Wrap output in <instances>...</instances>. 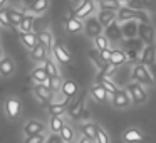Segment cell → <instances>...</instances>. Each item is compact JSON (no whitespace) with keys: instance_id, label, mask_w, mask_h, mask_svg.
Segmentation results:
<instances>
[{"instance_id":"obj_16","label":"cell","mask_w":156,"mask_h":143,"mask_svg":"<svg viewBox=\"0 0 156 143\" xmlns=\"http://www.w3.org/2000/svg\"><path fill=\"white\" fill-rule=\"evenodd\" d=\"M64 27L69 34H79V32H84V22L69 15L64 19Z\"/></svg>"},{"instance_id":"obj_7","label":"cell","mask_w":156,"mask_h":143,"mask_svg":"<svg viewBox=\"0 0 156 143\" xmlns=\"http://www.w3.org/2000/svg\"><path fill=\"white\" fill-rule=\"evenodd\" d=\"M84 32H86V35H87V37L96 39L98 35L104 34V29H102L101 24H99L98 17H94V15H92V17L86 19V22H84Z\"/></svg>"},{"instance_id":"obj_54","label":"cell","mask_w":156,"mask_h":143,"mask_svg":"<svg viewBox=\"0 0 156 143\" xmlns=\"http://www.w3.org/2000/svg\"><path fill=\"white\" fill-rule=\"evenodd\" d=\"M7 2H9V0H0V9L4 7V5H5V4H7Z\"/></svg>"},{"instance_id":"obj_42","label":"cell","mask_w":156,"mask_h":143,"mask_svg":"<svg viewBox=\"0 0 156 143\" xmlns=\"http://www.w3.org/2000/svg\"><path fill=\"white\" fill-rule=\"evenodd\" d=\"M96 143H111V141H109V135L106 133V130H104V128H101V126H98Z\"/></svg>"},{"instance_id":"obj_39","label":"cell","mask_w":156,"mask_h":143,"mask_svg":"<svg viewBox=\"0 0 156 143\" xmlns=\"http://www.w3.org/2000/svg\"><path fill=\"white\" fill-rule=\"evenodd\" d=\"M61 138H62V141L64 143H72L74 141V130H72V126H69V125H64V128L61 130Z\"/></svg>"},{"instance_id":"obj_48","label":"cell","mask_w":156,"mask_h":143,"mask_svg":"<svg viewBox=\"0 0 156 143\" xmlns=\"http://www.w3.org/2000/svg\"><path fill=\"white\" fill-rule=\"evenodd\" d=\"M143 4H144V9L156 10V0H143Z\"/></svg>"},{"instance_id":"obj_30","label":"cell","mask_w":156,"mask_h":143,"mask_svg":"<svg viewBox=\"0 0 156 143\" xmlns=\"http://www.w3.org/2000/svg\"><path fill=\"white\" fill-rule=\"evenodd\" d=\"M126 62V52L122 49H111V61L109 64L114 66V68H119Z\"/></svg>"},{"instance_id":"obj_43","label":"cell","mask_w":156,"mask_h":143,"mask_svg":"<svg viewBox=\"0 0 156 143\" xmlns=\"http://www.w3.org/2000/svg\"><path fill=\"white\" fill-rule=\"evenodd\" d=\"M45 140H47V135L41 133V135H34V136L24 138V143H45Z\"/></svg>"},{"instance_id":"obj_5","label":"cell","mask_w":156,"mask_h":143,"mask_svg":"<svg viewBox=\"0 0 156 143\" xmlns=\"http://www.w3.org/2000/svg\"><path fill=\"white\" fill-rule=\"evenodd\" d=\"M94 10H96V4L92 0H82V4L77 5V7L71 12V15L76 19H79V20H86V19L92 17Z\"/></svg>"},{"instance_id":"obj_52","label":"cell","mask_w":156,"mask_h":143,"mask_svg":"<svg viewBox=\"0 0 156 143\" xmlns=\"http://www.w3.org/2000/svg\"><path fill=\"white\" fill-rule=\"evenodd\" d=\"M116 2H119V4H121V5H126V4H128V2H129V0H116Z\"/></svg>"},{"instance_id":"obj_37","label":"cell","mask_w":156,"mask_h":143,"mask_svg":"<svg viewBox=\"0 0 156 143\" xmlns=\"http://www.w3.org/2000/svg\"><path fill=\"white\" fill-rule=\"evenodd\" d=\"M109 46H111V42H109V39L106 37L104 34L98 35V37L94 39V49H98L99 52H101V51H106V49H111Z\"/></svg>"},{"instance_id":"obj_20","label":"cell","mask_w":156,"mask_h":143,"mask_svg":"<svg viewBox=\"0 0 156 143\" xmlns=\"http://www.w3.org/2000/svg\"><path fill=\"white\" fill-rule=\"evenodd\" d=\"M61 94L66 96L69 99H74L76 96H79V86L76 81H64L61 88Z\"/></svg>"},{"instance_id":"obj_50","label":"cell","mask_w":156,"mask_h":143,"mask_svg":"<svg viewBox=\"0 0 156 143\" xmlns=\"http://www.w3.org/2000/svg\"><path fill=\"white\" fill-rule=\"evenodd\" d=\"M19 2H22V4H24V5H25V9H27V7H30V5H32V4H34L35 0H19Z\"/></svg>"},{"instance_id":"obj_32","label":"cell","mask_w":156,"mask_h":143,"mask_svg":"<svg viewBox=\"0 0 156 143\" xmlns=\"http://www.w3.org/2000/svg\"><path fill=\"white\" fill-rule=\"evenodd\" d=\"M81 131H82V136H86V138L96 141V135H98V125H96V123H84V125H81Z\"/></svg>"},{"instance_id":"obj_55","label":"cell","mask_w":156,"mask_h":143,"mask_svg":"<svg viewBox=\"0 0 156 143\" xmlns=\"http://www.w3.org/2000/svg\"><path fill=\"white\" fill-rule=\"evenodd\" d=\"M72 2H74V4H77V5H81V4H82V0H72Z\"/></svg>"},{"instance_id":"obj_33","label":"cell","mask_w":156,"mask_h":143,"mask_svg":"<svg viewBox=\"0 0 156 143\" xmlns=\"http://www.w3.org/2000/svg\"><path fill=\"white\" fill-rule=\"evenodd\" d=\"M66 121L62 116H51V119H49V130H51V133H61V130L64 128Z\"/></svg>"},{"instance_id":"obj_8","label":"cell","mask_w":156,"mask_h":143,"mask_svg":"<svg viewBox=\"0 0 156 143\" xmlns=\"http://www.w3.org/2000/svg\"><path fill=\"white\" fill-rule=\"evenodd\" d=\"M86 94H87V93L82 91L81 94H79L77 98H76L74 101L71 103V105H69L67 113H69V116H71V118H74V119L82 118V111H84V98H86Z\"/></svg>"},{"instance_id":"obj_3","label":"cell","mask_w":156,"mask_h":143,"mask_svg":"<svg viewBox=\"0 0 156 143\" xmlns=\"http://www.w3.org/2000/svg\"><path fill=\"white\" fill-rule=\"evenodd\" d=\"M126 91H128L129 98H131V103L134 106H139V105H143V103L148 101V93H146L144 86L139 84V82H134V81L129 82L128 88H126Z\"/></svg>"},{"instance_id":"obj_53","label":"cell","mask_w":156,"mask_h":143,"mask_svg":"<svg viewBox=\"0 0 156 143\" xmlns=\"http://www.w3.org/2000/svg\"><path fill=\"white\" fill-rule=\"evenodd\" d=\"M4 59V49H2V46H0V61Z\"/></svg>"},{"instance_id":"obj_35","label":"cell","mask_w":156,"mask_h":143,"mask_svg":"<svg viewBox=\"0 0 156 143\" xmlns=\"http://www.w3.org/2000/svg\"><path fill=\"white\" fill-rule=\"evenodd\" d=\"M89 59H91V61L96 64V68L99 69V72H102V71L106 69V66H108V64H106V62L101 59V54H99L98 49H91V51H89Z\"/></svg>"},{"instance_id":"obj_1","label":"cell","mask_w":156,"mask_h":143,"mask_svg":"<svg viewBox=\"0 0 156 143\" xmlns=\"http://www.w3.org/2000/svg\"><path fill=\"white\" fill-rule=\"evenodd\" d=\"M128 20L146 22V24H148V22H151V19H149V15L146 10H133V9L122 5V7L116 12V22H118V24H124V22H128Z\"/></svg>"},{"instance_id":"obj_26","label":"cell","mask_w":156,"mask_h":143,"mask_svg":"<svg viewBox=\"0 0 156 143\" xmlns=\"http://www.w3.org/2000/svg\"><path fill=\"white\" fill-rule=\"evenodd\" d=\"M91 96L98 103H108V99H109V93L106 91L101 84H94V86H92V88H91Z\"/></svg>"},{"instance_id":"obj_31","label":"cell","mask_w":156,"mask_h":143,"mask_svg":"<svg viewBox=\"0 0 156 143\" xmlns=\"http://www.w3.org/2000/svg\"><path fill=\"white\" fill-rule=\"evenodd\" d=\"M9 17H10V24H12V27L17 29L19 25H20V22L24 20L25 12H24V10H20V9H9Z\"/></svg>"},{"instance_id":"obj_14","label":"cell","mask_w":156,"mask_h":143,"mask_svg":"<svg viewBox=\"0 0 156 143\" xmlns=\"http://www.w3.org/2000/svg\"><path fill=\"white\" fill-rule=\"evenodd\" d=\"M32 91H34V96H35V98H37L41 103H44V105L51 103L52 98H54V93H52L51 89L47 88V86H44V84H35Z\"/></svg>"},{"instance_id":"obj_41","label":"cell","mask_w":156,"mask_h":143,"mask_svg":"<svg viewBox=\"0 0 156 143\" xmlns=\"http://www.w3.org/2000/svg\"><path fill=\"white\" fill-rule=\"evenodd\" d=\"M62 82H64V79H62L61 76H57V78H49V89H51L52 93L61 91Z\"/></svg>"},{"instance_id":"obj_27","label":"cell","mask_w":156,"mask_h":143,"mask_svg":"<svg viewBox=\"0 0 156 143\" xmlns=\"http://www.w3.org/2000/svg\"><path fill=\"white\" fill-rule=\"evenodd\" d=\"M144 49V44L139 37L136 39H128V41H122V51H136L141 54V51Z\"/></svg>"},{"instance_id":"obj_22","label":"cell","mask_w":156,"mask_h":143,"mask_svg":"<svg viewBox=\"0 0 156 143\" xmlns=\"http://www.w3.org/2000/svg\"><path fill=\"white\" fill-rule=\"evenodd\" d=\"M19 39H20L22 46H24L27 51H32L35 46L39 44V37L35 32H27V34H19Z\"/></svg>"},{"instance_id":"obj_56","label":"cell","mask_w":156,"mask_h":143,"mask_svg":"<svg viewBox=\"0 0 156 143\" xmlns=\"http://www.w3.org/2000/svg\"><path fill=\"white\" fill-rule=\"evenodd\" d=\"M92 2H94V4H101L102 0H92Z\"/></svg>"},{"instance_id":"obj_46","label":"cell","mask_w":156,"mask_h":143,"mask_svg":"<svg viewBox=\"0 0 156 143\" xmlns=\"http://www.w3.org/2000/svg\"><path fill=\"white\" fill-rule=\"evenodd\" d=\"M45 143H64V141H62L61 135H57V133H52V135H49V136H47Z\"/></svg>"},{"instance_id":"obj_10","label":"cell","mask_w":156,"mask_h":143,"mask_svg":"<svg viewBox=\"0 0 156 143\" xmlns=\"http://www.w3.org/2000/svg\"><path fill=\"white\" fill-rule=\"evenodd\" d=\"M111 103H112L114 108H129V106L133 105L131 98H129L126 89H118V91L111 96Z\"/></svg>"},{"instance_id":"obj_9","label":"cell","mask_w":156,"mask_h":143,"mask_svg":"<svg viewBox=\"0 0 156 143\" xmlns=\"http://www.w3.org/2000/svg\"><path fill=\"white\" fill-rule=\"evenodd\" d=\"M4 108H5V115H7L10 119L19 118V115H20V109H22L20 99H19V98H14V96H10V98L5 99Z\"/></svg>"},{"instance_id":"obj_4","label":"cell","mask_w":156,"mask_h":143,"mask_svg":"<svg viewBox=\"0 0 156 143\" xmlns=\"http://www.w3.org/2000/svg\"><path fill=\"white\" fill-rule=\"evenodd\" d=\"M138 37L143 41L144 46H156V32L151 22H139L138 24Z\"/></svg>"},{"instance_id":"obj_19","label":"cell","mask_w":156,"mask_h":143,"mask_svg":"<svg viewBox=\"0 0 156 143\" xmlns=\"http://www.w3.org/2000/svg\"><path fill=\"white\" fill-rule=\"evenodd\" d=\"M47 57H49V49L45 47V46H42L41 42H39V44L30 51V59H32L34 62L42 64L44 61H47Z\"/></svg>"},{"instance_id":"obj_47","label":"cell","mask_w":156,"mask_h":143,"mask_svg":"<svg viewBox=\"0 0 156 143\" xmlns=\"http://www.w3.org/2000/svg\"><path fill=\"white\" fill-rule=\"evenodd\" d=\"M101 54V59L106 62V64H109V61H111V49H106V51H101L99 52Z\"/></svg>"},{"instance_id":"obj_45","label":"cell","mask_w":156,"mask_h":143,"mask_svg":"<svg viewBox=\"0 0 156 143\" xmlns=\"http://www.w3.org/2000/svg\"><path fill=\"white\" fill-rule=\"evenodd\" d=\"M124 52H126V61L128 62H134V64L139 62V52L136 51H124Z\"/></svg>"},{"instance_id":"obj_34","label":"cell","mask_w":156,"mask_h":143,"mask_svg":"<svg viewBox=\"0 0 156 143\" xmlns=\"http://www.w3.org/2000/svg\"><path fill=\"white\" fill-rule=\"evenodd\" d=\"M41 66L47 71L49 78H57V76H61V74H59V69H57V64L54 62V59L47 57V61H44Z\"/></svg>"},{"instance_id":"obj_11","label":"cell","mask_w":156,"mask_h":143,"mask_svg":"<svg viewBox=\"0 0 156 143\" xmlns=\"http://www.w3.org/2000/svg\"><path fill=\"white\" fill-rule=\"evenodd\" d=\"M139 62L146 68H151L156 62V46H144V49L139 54Z\"/></svg>"},{"instance_id":"obj_38","label":"cell","mask_w":156,"mask_h":143,"mask_svg":"<svg viewBox=\"0 0 156 143\" xmlns=\"http://www.w3.org/2000/svg\"><path fill=\"white\" fill-rule=\"evenodd\" d=\"M122 5L116 0H102L101 4H99V9L101 10H111V12H118Z\"/></svg>"},{"instance_id":"obj_36","label":"cell","mask_w":156,"mask_h":143,"mask_svg":"<svg viewBox=\"0 0 156 143\" xmlns=\"http://www.w3.org/2000/svg\"><path fill=\"white\" fill-rule=\"evenodd\" d=\"M39 37V42H41L42 46H45V47L49 49V51H52V46H54V37H52V34L49 31H42L37 34Z\"/></svg>"},{"instance_id":"obj_2","label":"cell","mask_w":156,"mask_h":143,"mask_svg":"<svg viewBox=\"0 0 156 143\" xmlns=\"http://www.w3.org/2000/svg\"><path fill=\"white\" fill-rule=\"evenodd\" d=\"M131 78H133V81H134V82H139V84H143V86L154 84V81H153V78H151V72H149V68L143 66L141 62H138V64L133 66Z\"/></svg>"},{"instance_id":"obj_13","label":"cell","mask_w":156,"mask_h":143,"mask_svg":"<svg viewBox=\"0 0 156 143\" xmlns=\"http://www.w3.org/2000/svg\"><path fill=\"white\" fill-rule=\"evenodd\" d=\"M69 105H71V99H54V101L49 105V115L51 116H62L66 111H67Z\"/></svg>"},{"instance_id":"obj_12","label":"cell","mask_w":156,"mask_h":143,"mask_svg":"<svg viewBox=\"0 0 156 143\" xmlns=\"http://www.w3.org/2000/svg\"><path fill=\"white\" fill-rule=\"evenodd\" d=\"M41 133H45V125L39 119H29L24 125V135L25 138L27 136H34V135H41Z\"/></svg>"},{"instance_id":"obj_18","label":"cell","mask_w":156,"mask_h":143,"mask_svg":"<svg viewBox=\"0 0 156 143\" xmlns=\"http://www.w3.org/2000/svg\"><path fill=\"white\" fill-rule=\"evenodd\" d=\"M96 84H101L102 88L106 89V91L109 93V96H112L116 91H118V86H116V82L112 81L111 78H108V76L101 74V72H98V76H96Z\"/></svg>"},{"instance_id":"obj_23","label":"cell","mask_w":156,"mask_h":143,"mask_svg":"<svg viewBox=\"0 0 156 143\" xmlns=\"http://www.w3.org/2000/svg\"><path fill=\"white\" fill-rule=\"evenodd\" d=\"M30 79L35 81V84H45V82L49 81V74H47V71L39 64L37 68H34L30 71Z\"/></svg>"},{"instance_id":"obj_6","label":"cell","mask_w":156,"mask_h":143,"mask_svg":"<svg viewBox=\"0 0 156 143\" xmlns=\"http://www.w3.org/2000/svg\"><path fill=\"white\" fill-rule=\"evenodd\" d=\"M52 54H54L55 61L59 62V64H71L72 62V56L69 54V51L64 47V44L59 41L54 42V46H52Z\"/></svg>"},{"instance_id":"obj_44","label":"cell","mask_w":156,"mask_h":143,"mask_svg":"<svg viewBox=\"0 0 156 143\" xmlns=\"http://www.w3.org/2000/svg\"><path fill=\"white\" fill-rule=\"evenodd\" d=\"M126 7L133 9V10H144V4H143V0H129Z\"/></svg>"},{"instance_id":"obj_15","label":"cell","mask_w":156,"mask_h":143,"mask_svg":"<svg viewBox=\"0 0 156 143\" xmlns=\"http://www.w3.org/2000/svg\"><path fill=\"white\" fill-rule=\"evenodd\" d=\"M104 35L109 39V42H122L124 37H122V32H121V25L118 22H112L109 27L104 29Z\"/></svg>"},{"instance_id":"obj_28","label":"cell","mask_w":156,"mask_h":143,"mask_svg":"<svg viewBox=\"0 0 156 143\" xmlns=\"http://www.w3.org/2000/svg\"><path fill=\"white\" fill-rule=\"evenodd\" d=\"M34 22H35V15L27 14L24 17V20L20 22V25L17 27L19 34H27V32H32V31H34Z\"/></svg>"},{"instance_id":"obj_29","label":"cell","mask_w":156,"mask_h":143,"mask_svg":"<svg viewBox=\"0 0 156 143\" xmlns=\"http://www.w3.org/2000/svg\"><path fill=\"white\" fill-rule=\"evenodd\" d=\"M15 71V64L10 57H4L0 61V76H4V78H9L12 76Z\"/></svg>"},{"instance_id":"obj_21","label":"cell","mask_w":156,"mask_h":143,"mask_svg":"<svg viewBox=\"0 0 156 143\" xmlns=\"http://www.w3.org/2000/svg\"><path fill=\"white\" fill-rule=\"evenodd\" d=\"M122 140H124V143H141L146 140V136L136 128H128L122 133Z\"/></svg>"},{"instance_id":"obj_51","label":"cell","mask_w":156,"mask_h":143,"mask_svg":"<svg viewBox=\"0 0 156 143\" xmlns=\"http://www.w3.org/2000/svg\"><path fill=\"white\" fill-rule=\"evenodd\" d=\"M77 143H94V141H92V140H89V138H86V136H82Z\"/></svg>"},{"instance_id":"obj_17","label":"cell","mask_w":156,"mask_h":143,"mask_svg":"<svg viewBox=\"0 0 156 143\" xmlns=\"http://www.w3.org/2000/svg\"><path fill=\"white\" fill-rule=\"evenodd\" d=\"M138 24L139 22H136V20H128V22H124V24H119L121 25V32H122L124 41L138 37Z\"/></svg>"},{"instance_id":"obj_40","label":"cell","mask_w":156,"mask_h":143,"mask_svg":"<svg viewBox=\"0 0 156 143\" xmlns=\"http://www.w3.org/2000/svg\"><path fill=\"white\" fill-rule=\"evenodd\" d=\"M0 27L12 29L10 17H9V9H5V7H2V9H0Z\"/></svg>"},{"instance_id":"obj_24","label":"cell","mask_w":156,"mask_h":143,"mask_svg":"<svg viewBox=\"0 0 156 143\" xmlns=\"http://www.w3.org/2000/svg\"><path fill=\"white\" fill-rule=\"evenodd\" d=\"M96 17H98L99 24L102 25V29H106V27H109L112 22H116V12L101 10V9H99V12H98V15H96Z\"/></svg>"},{"instance_id":"obj_49","label":"cell","mask_w":156,"mask_h":143,"mask_svg":"<svg viewBox=\"0 0 156 143\" xmlns=\"http://www.w3.org/2000/svg\"><path fill=\"white\" fill-rule=\"evenodd\" d=\"M149 72H151V78H153V81H154V84H156V62L149 68Z\"/></svg>"},{"instance_id":"obj_25","label":"cell","mask_w":156,"mask_h":143,"mask_svg":"<svg viewBox=\"0 0 156 143\" xmlns=\"http://www.w3.org/2000/svg\"><path fill=\"white\" fill-rule=\"evenodd\" d=\"M49 9V0H35L30 7L25 9V14H37V15H42L45 10Z\"/></svg>"}]
</instances>
